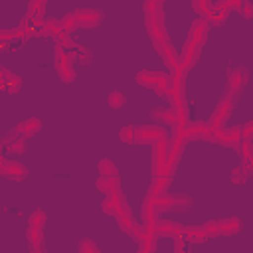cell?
I'll return each mask as SVG.
<instances>
[{
  "instance_id": "19",
  "label": "cell",
  "mask_w": 253,
  "mask_h": 253,
  "mask_svg": "<svg viewBox=\"0 0 253 253\" xmlns=\"http://www.w3.org/2000/svg\"><path fill=\"white\" fill-rule=\"evenodd\" d=\"M97 188L101 192H105L107 196L121 194V190H119V178L117 176H99L97 178Z\"/></svg>"
},
{
  "instance_id": "3",
  "label": "cell",
  "mask_w": 253,
  "mask_h": 253,
  "mask_svg": "<svg viewBox=\"0 0 253 253\" xmlns=\"http://www.w3.org/2000/svg\"><path fill=\"white\" fill-rule=\"evenodd\" d=\"M237 93H231L227 91V95L219 101V105L215 107V111L211 113V119H210V128H223L225 126V121L229 119L231 115V109H233V99H235Z\"/></svg>"
},
{
  "instance_id": "41",
  "label": "cell",
  "mask_w": 253,
  "mask_h": 253,
  "mask_svg": "<svg viewBox=\"0 0 253 253\" xmlns=\"http://www.w3.org/2000/svg\"><path fill=\"white\" fill-rule=\"evenodd\" d=\"M251 132H253V125H251V123L245 125L243 128H239V136H241V140H249V138H251Z\"/></svg>"
},
{
  "instance_id": "15",
  "label": "cell",
  "mask_w": 253,
  "mask_h": 253,
  "mask_svg": "<svg viewBox=\"0 0 253 253\" xmlns=\"http://www.w3.org/2000/svg\"><path fill=\"white\" fill-rule=\"evenodd\" d=\"M210 132V125L204 123H196V125H184L182 126V138L184 140H192V138H206V134Z\"/></svg>"
},
{
  "instance_id": "36",
  "label": "cell",
  "mask_w": 253,
  "mask_h": 253,
  "mask_svg": "<svg viewBox=\"0 0 253 253\" xmlns=\"http://www.w3.org/2000/svg\"><path fill=\"white\" fill-rule=\"evenodd\" d=\"M239 10H241L243 18H253V4H251V0H241Z\"/></svg>"
},
{
  "instance_id": "4",
  "label": "cell",
  "mask_w": 253,
  "mask_h": 253,
  "mask_svg": "<svg viewBox=\"0 0 253 253\" xmlns=\"http://www.w3.org/2000/svg\"><path fill=\"white\" fill-rule=\"evenodd\" d=\"M206 138L211 140V142H217L221 146L235 148V150H237V146L241 142L239 128H210V132L206 134Z\"/></svg>"
},
{
  "instance_id": "37",
  "label": "cell",
  "mask_w": 253,
  "mask_h": 253,
  "mask_svg": "<svg viewBox=\"0 0 253 253\" xmlns=\"http://www.w3.org/2000/svg\"><path fill=\"white\" fill-rule=\"evenodd\" d=\"M239 4L241 0H221L217 6H221L225 12H231V10H239Z\"/></svg>"
},
{
  "instance_id": "5",
  "label": "cell",
  "mask_w": 253,
  "mask_h": 253,
  "mask_svg": "<svg viewBox=\"0 0 253 253\" xmlns=\"http://www.w3.org/2000/svg\"><path fill=\"white\" fill-rule=\"evenodd\" d=\"M53 63H55V71H57V75H59L61 81L71 83V81L75 79V67H73V61H71V57H69L61 47L55 49Z\"/></svg>"
},
{
  "instance_id": "2",
  "label": "cell",
  "mask_w": 253,
  "mask_h": 253,
  "mask_svg": "<svg viewBox=\"0 0 253 253\" xmlns=\"http://www.w3.org/2000/svg\"><path fill=\"white\" fill-rule=\"evenodd\" d=\"M156 213L168 210H188L192 200L190 196H146Z\"/></svg>"
},
{
  "instance_id": "17",
  "label": "cell",
  "mask_w": 253,
  "mask_h": 253,
  "mask_svg": "<svg viewBox=\"0 0 253 253\" xmlns=\"http://www.w3.org/2000/svg\"><path fill=\"white\" fill-rule=\"evenodd\" d=\"M40 128H42V123H40L38 119H26V121H22V123L14 128V134H18V136H22V138H30V136L36 134Z\"/></svg>"
},
{
  "instance_id": "8",
  "label": "cell",
  "mask_w": 253,
  "mask_h": 253,
  "mask_svg": "<svg viewBox=\"0 0 253 253\" xmlns=\"http://www.w3.org/2000/svg\"><path fill=\"white\" fill-rule=\"evenodd\" d=\"M136 81L144 87H150V89H156V91H162L166 89V83H168V77L164 73H158V71H142L136 75Z\"/></svg>"
},
{
  "instance_id": "24",
  "label": "cell",
  "mask_w": 253,
  "mask_h": 253,
  "mask_svg": "<svg viewBox=\"0 0 253 253\" xmlns=\"http://www.w3.org/2000/svg\"><path fill=\"white\" fill-rule=\"evenodd\" d=\"M168 186H170V176H166V174L154 176V182H152V186H150L148 196H164V192H166Z\"/></svg>"
},
{
  "instance_id": "32",
  "label": "cell",
  "mask_w": 253,
  "mask_h": 253,
  "mask_svg": "<svg viewBox=\"0 0 253 253\" xmlns=\"http://www.w3.org/2000/svg\"><path fill=\"white\" fill-rule=\"evenodd\" d=\"M20 85H22L20 77L14 75V73H8V71H6V89H8L10 93H16V91L20 89Z\"/></svg>"
},
{
  "instance_id": "33",
  "label": "cell",
  "mask_w": 253,
  "mask_h": 253,
  "mask_svg": "<svg viewBox=\"0 0 253 253\" xmlns=\"http://www.w3.org/2000/svg\"><path fill=\"white\" fill-rule=\"evenodd\" d=\"M26 138H16V140H12L10 144H8V150L10 152H16V154H24L26 152Z\"/></svg>"
},
{
  "instance_id": "39",
  "label": "cell",
  "mask_w": 253,
  "mask_h": 253,
  "mask_svg": "<svg viewBox=\"0 0 253 253\" xmlns=\"http://www.w3.org/2000/svg\"><path fill=\"white\" fill-rule=\"evenodd\" d=\"M121 138L125 142H134V126H125L121 130Z\"/></svg>"
},
{
  "instance_id": "43",
  "label": "cell",
  "mask_w": 253,
  "mask_h": 253,
  "mask_svg": "<svg viewBox=\"0 0 253 253\" xmlns=\"http://www.w3.org/2000/svg\"><path fill=\"white\" fill-rule=\"evenodd\" d=\"M0 89H6V71L0 67Z\"/></svg>"
},
{
  "instance_id": "1",
  "label": "cell",
  "mask_w": 253,
  "mask_h": 253,
  "mask_svg": "<svg viewBox=\"0 0 253 253\" xmlns=\"http://www.w3.org/2000/svg\"><path fill=\"white\" fill-rule=\"evenodd\" d=\"M144 14H146V18H144V22H146V32H148V36H150L154 47H160L164 42H168L166 32H164L162 10H160V6H158V8L148 10V12H144Z\"/></svg>"
},
{
  "instance_id": "10",
  "label": "cell",
  "mask_w": 253,
  "mask_h": 253,
  "mask_svg": "<svg viewBox=\"0 0 253 253\" xmlns=\"http://www.w3.org/2000/svg\"><path fill=\"white\" fill-rule=\"evenodd\" d=\"M0 174L8 180H24L28 174V168L16 160H0Z\"/></svg>"
},
{
  "instance_id": "22",
  "label": "cell",
  "mask_w": 253,
  "mask_h": 253,
  "mask_svg": "<svg viewBox=\"0 0 253 253\" xmlns=\"http://www.w3.org/2000/svg\"><path fill=\"white\" fill-rule=\"evenodd\" d=\"M117 217V221H119V225H121V229L123 231H132L136 225H134V219H132V215H130V211H128V206H123L121 208V211L115 215Z\"/></svg>"
},
{
  "instance_id": "9",
  "label": "cell",
  "mask_w": 253,
  "mask_h": 253,
  "mask_svg": "<svg viewBox=\"0 0 253 253\" xmlns=\"http://www.w3.org/2000/svg\"><path fill=\"white\" fill-rule=\"evenodd\" d=\"M166 134L160 126H134V142H158Z\"/></svg>"
},
{
  "instance_id": "40",
  "label": "cell",
  "mask_w": 253,
  "mask_h": 253,
  "mask_svg": "<svg viewBox=\"0 0 253 253\" xmlns=\"http://www.w3.org/2000/svg\"><path fill=\"white\" fill-rule=\"evenodd\" d=\"M61 24H63L65 32H73V30L77 28V24H75V20H73V16H71V14H67V16L61 20Z\"/></svg>"
},
{
  "instance_id": "11",
  "label": "cell",
  "mask_w": 253,
  "mask_h": 253,
  "mask_svg": "<svg viewBox=\"0 0 253 253\" xmlns=\"http://www.w3.org/2000/svg\"><path fill=\"white\" fill-rule=\"evenodd\" d=\"M247 81H249V71H247L245 67H235V69H231L229 75H227V91L239 93V91L245 87Z\"/></svg>"
},
{
  "instance_id": "30",
  "label": "cell",
  "mask_w": 253,
  "mask_h": 253,
  "mask_svg": "<svg viewBox=\"0 0 253 253\" xmlns=\"http://www.w3.org/2000/svg\"><path fill=\"white\" fill-rule=\"evenodd\" d=\"M107 103L113 107V109H121L125 105V95L121 91H111L109 97H107Z\"/></svg>"
},
{
  "instance_id": "18",
  "label": "cell",
  "mask_w": 253,
  "mask_h": 253,
  "mask_svg": "<svg viewBox=\"0 0 253 253\" xmlns=\"http://www.w3.org/2000/svg\"><path fill=\"white\" fill-rule=\"evenodd\" d=\"M208 28H210V24L206 22V18H198L190 28V38L188 40H192L196 43H204V40L208 36Z\"/></svg>"
},
{
  "instance_id": "25",
  "label": "cell",
  "mask_w": 253,
  "mask_h": 253,
  "mask_svg": "<svg viewBox=\"0 0 253 253\" xmlns=\"http://www.w3.org/2000/svg\"><path fill=\"white\" fill-rule=\"evenodd\" d=\"M217 227H219V235H233L241 229V221L237 217H229V219L217 221Z\"/></svg>"
},
{
  "instance_id": "23",
  "label": "cell",
  "mask_w": 253,
  "mask_h": 253,
  "mask_svg": "<svg viewBox=\"0 0 253 253\" xmlns=\"http://www.w3.org/2000/svg\"><path fill=\"white\" fill-rule=\"evenodd\" d=\"M123 206H125V202H123V196H121V194L109 196V198L105 200V204H103V211L109 213V215H117Z\"/></svg>"
},
{
  "instance_id": "26",
  "label": "cell",
  "mask_w": 253,
  "mask_h": 253,
  "mask_svg": "<svg viewBox=\"0 0 253 253\" xmlns=\"http://www.w3.org/2000/svg\"><path fill=\"white\" fill-rule=\"evenodd\" d=\"M225 18H227V12H225L221 6L210 8V12L206 14V22H208L210 26H219V24L225 22Z\"/></svg>"
},
{
  "instance_id": "29",
  "label": "cell",
  "mask_w": 253,
  "mask_h": 253,
  "mask_svg": "<svg viewBox=\"0 0 253 253\" xmlns=\"http://www.w3.org/2000/svg\"><path fill=\"white\" fill-rule=\"evenodd\" d=\"M42 16H43V2L42 0H32L30 2V10H28V18L42 20Z\"/></svg>"
},
{
  "instance_id": "28",
  "label": "cell",
  "mask_w": 253,
  "mask_h": 253,
  "mask_svg": "<svg viewBox=\"0 0 253 253\" xmlns=\"http://www.w3.org/2000/svg\"><path fill=\"white\" fill-rule=\"evenodd\" d=\"M30 229H43V223H45V213L43 210H36L32 215H30Z\"/></svg>"
},
{
  "instance_id": "20",
  "label": "cell",
  "mask_w": 253,
  "mask_h": 253,
  "mask_svg": "<svg viewBox=\"0 0 253 253\" xmlns=\"http://www.w3.org/2000/svg\"><path fill=\"white\" fill-rule=\"evenodd\" d=\"M150 117H152L154 121L166 125V126H176V125H178V123H176V113H174V109H154V111L150 113Z\"/></svg>"
},
{
  "instance_id": "38",
  "label": "cell",
  "mask_w": 253,
  "mask_h": 253,
  "mask_svg": "<svg viewBox=\"0 0 253 253\" xmlns=\"http://www.w3.org/2000/svg\"><path fill=\"white\" fill-rule=\"evenodd\" d=\"M204 231L208 233V237H215V235H219V227H217V221H208V223L204 225Z\"/></svg>"
},
{
  "instance_id": "16",
  "label": "cell",
  "mask_w": 253,
  "mask_h": 253,
  "mask_svg": "<svg viewBox=\"0 0 253 253\" xmlns=\"http://www.w3.org/2000/svg\"><path fill=\"white\" fill-rule=\"evenodd\" d=\"M156 51L160 53V57L164 59V63L174 71V69H178L180 67V59H178V55H176V51H174V47L168 43V42H164L160 47H156Z\"/></svg>"
},
{
  "instance_id": "42",
  "label": "cell",
  "mask_w": 253,
  "mask_h": 253,
  "mask_svg": "<svg viewBox=\"0 0 253 253\" xmlns=\"http://www.w3.org/2000/svg\"><path fill=\"white\" fill-rule=\"evenodd\" d=\"M162 2H164V0H144V12H148V10H154V8L162 6Z\"/></svg>"
},
{
  "instance_id": "31",
  "label": "cell",
  "mask_w": 253,
  "mask_h": 253,
  "mask_svg": "<svg viewBox=\"0 0 253 253\" xmlns=\"http://www.w3.org/2000/svg\"><path fill=\"white\" fill-rule=\"evenodd\" d=\"M249 176H251V174H249L243 166H237V168H233V172H231V182H233V184H243Z\"/></svg>"
},
{
  "instance_id": "6",
  "label": "cell",
  "mask_w": 253,
  "mask_h": 253,
  "mask_svg": "<svg viewBox=\"0 0 253 253\" xmlns=\"http://www.w3.org/2000/svg\"><path fill=\"white\" fill-rule=\"evenodd\" d=\"M77 28H85V30H91L95 26L101 24L103 20V12L101 10H95V8H79L75 12H71Z\"/></svg>"
},
{
  "instance_id": "13",
  "label": "cell",
  "mask_w": 253,
  "mask_h": 253,
  "mask_svg": "<svg viewBox=\"0 0 253 253\" xmlns=\"http://www.w3.org/2000/svg\"><path fill=\"white\" fill-rule=\"evenodd\" d=\"M67 32L61 24V20H42L40 22V36H51L55 40L63 38Z\"/></svg>"
},
{
  "instance_id": "12",
  "label": "cell",
  "mask_w": 253,
  "mask_h": 253,
  "mask_svg": "<svg viewBox=\"0 0 253 253\" xmlns=\"http://www.w3.org/2000/svg\"><path fill=\"white\" fill-rule=\"evenodd\" d=\"M200 51H202V43H196L192 40L186 42V47H184V53H182V59H180V67L186 71L190 67L196 65L198 57H200Z\"/></svg>"
},
{
  "instance_id": "44",
  "label": "cell",
  "mask_w": 253,
  "mask_h": 253,
  "mask_svg": "<svg viewBox=\"0 0 253 253\" xmlns=\"http://www.w3.org/2000/svg\"><path fill=\"white\" fill-rule=\"evenodd\" d=\"M42 2H45V0H42Z\"/></svg>"
},
{
  "instance_id": "27",
  "label": "cell",
  "mask_w": 253,
  "mask_h": 253,
  "mask_svg": "<svg viewBox=\"0 0 253 253\" xmlns=\"http://www.w3.org/2000/svg\"><path fill=\"white\" fill-rule=\"evenodd\" d=\"M97 170L101 176H117V166L111 162V158H103L97 164Z\"/></svg>"
},
{
  "instance_id": "34",
  "label": "cell",
  "mask_w": 253,
  "mask_h": 253,
  "mask_svg": "<svg viewBox=\"0 0 253 253\" xmlns=\"http://www.w3.org/2000/svg\"><path fill=\"white\" fill-rule=\"evenodd\" d=\"M77 249H79V251H91V253H99V247L95 245V241H93V239H83V241H79Z\"/></svg>"
},
{
  "instance_id": "7",
  "label": "cell",
  "mask_w": 253,
  "mask_h": 253,
  "mask_svg": "<svg viewBox=\"0 0 253 253\" xmlns=\"http://www.w3.org/2000/svg\"><path fill=\"white\" fill-rule=\"evenodd\" d=\"M166 152H168V144H166V138L164 140H158L154 144V150H152V172L154 176H170L168 172V162H166Z\"/></svg>"
},
{
  "instance_id": "14",
  "label": "cell",
  "mask_w": 253,
  "mask_h": 253,
  "mask_svg": "<svg viewBox=\"0 0 253 253\" xmlns=\"http://www.w3.org/2000/svg\"><path fill=\"white\" fill-rule=\"evenodd\" d=\"M182 233V227L180 225H176L174 221H154V225H152V235L156 237V235H170V237H178Z\"/></svg>"
},
{
  "instance_id": "35",
  "label": "cell",
  "mask_w": 253,
  "mask_h": 253,
  "mask_svg": "<svg viewBox=\"0 0 253 253\" xmlns=\"http://www.w3.org/2000/svg\"><path fill=\"white\" fill-rule=\"evenodd\" d=\"M192 6H194V10H196L200 16H206V14L210 12L208 0H192Z\"/></svg>"
},
{
  "instance_id": "21",
  "label": "cell",
  "mask_w": 253,
  "mask_h": 253,
  "mask_svg": "<svg viewBox=\"0 0 253 253\" xmlns=\"http://www.w3.org/2000/svg\"><path fill=\"white\" fill-rule=\"evenodd\" d=\"M182 237L188 243H202L208 239V233L204 231V227H182Z\"/></svg>"
}]
</instances>
